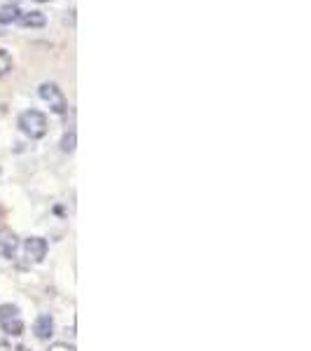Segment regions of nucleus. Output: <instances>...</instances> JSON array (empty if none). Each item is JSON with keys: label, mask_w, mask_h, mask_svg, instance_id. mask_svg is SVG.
I'll list each match as a JSON object with an SVG mask.
<instances>
[{"label": "nucleus", "mask_w": 311, "mask_h": 351, "mask_svg": "<svg viewBox=\"0 0 311 351\" xmlns=\"http://www.w3.org/2000/svg\"><path fill=\"white\" fill-rule=\"evenodd\" d=\"M19 129L28 138H42L47 134V117L40 110H24L19 115Z\"/></svg>", "instance_id": "f257e3e1"}, {"label": "nucleus", "mask_w": 311, "mask_h": 351, "mask_svg": "<svg viewBox=\"0 0 311 351\" xmlns=\"http://www.w3.org/2000/svg\"><path fill=\"white\" fill-rule=\"evenodd\" d=\"M38 94H40V99L45 104H49V108H52L56 115H66L68 112V101L64 92H61L59 87H56L54 82H45L40 84V89H38Z\"/></svg>", "instance_id": "f03ea898"}, {"label": "nucleus", "mask_w": 311, "mask_h": 351, "mask_svg": "<svg viewBox=\"0 0 311 351\" xmlns=\"http://www.w3.org/2000/svg\"><path fill=\"white\" fill-rule=\"evenodd\" d=\"M0 328H3V332L14 337L24 332V319L19 314V307H14V304H3L0 307Z\"/></svg>", "instance_id": "7ed1b4c3"}, {"label": "nucleus", "mask_w": 311, "mask_h": 351, "mask_svg": "<svg viewBox=\"0 0 311 351\" xmlns=\"http://www.w3.org/2000/svg\"><path fill=\"white\" fill-rule=\"evenodd\" d=\"M24 251H26V258L28 263H42L45 256H47V241L42 239V237H31V239H26L24 243Z\"/></svg>", "instance_id": "20e7f679"}, {"label": "nucleus", "mask_w": 311, "mask_h": 351, "mask_svg": "<svg viewBox=\"0 0 311 351\" xmlns=\"http://www.w3.org/2000/svg\"><path fill=\"white\" fill-rule=\"evenodd\" d=\"M16 246H19V239L12 230L0 228V258H14Z\"/></svg>", "instance_id": "39448f33"}, {"label": "nucleus", "mask_w": 311, "mask_h": 351, "mask_svg": "<svg viewBox=\"0 0 311 351\" xmlns=\"http://www.w3.org/2000/svg\"><path fill=\"white\" fill-rule=\"evenodd\" d=\"M36 335H38V339H49V337L54 335V319L49 314L38 316V321H36Z\"/></svg>", "instance_id": "423d86ee"}, {"label": "nucleus", "mask_w": 311, "mask_h": 351, "mask_svg": "<svg viewBox=\"0 0 311 351\" xmlns=\"http://www.w3.org/2000/svg\"><path fill=\"white\" fill-rule=\"evenodd\" d=\"M16 24L19 26H24V28H40L45 26V16L42 12H21L19 14V19H16Z\"/></svg>", "instance_id": "0eeeda50"}, {"label": "nucleus", "mask_w": 311, "mask_h": 351, "mask_svg": "<svg viewBox=\"0 0 311 351\" xmlns=\"http://www.w3.org/2000/svg\"><path fill=\"white\" fill-rule=\"evenodd\" d=\"M19 14H21V10L14 8V5H10V8H3V10H0V24H16Z\"/></svg>", "instance_id": "6e6552de"}, {"label": "nucleus", "mask_w": 311, "mask_h": 351, "mask_svg": "<svg viewBox=\"0 0 311 351\" xmlns=\"http://www.w3.org/2000/svg\"><path fill=\"white\" fill-rule=\"evenodd\" d=\"M12 71V56H10L5 49H0V77L8 75Z\"/></svg>", "instance_id": "1a4fd4ad"}, {"label": "nucleus", "mask_w": 311, "mask_h": 351, "mask_svg": "<svg viewBox=\"0 0 311 351\" xmlns=\"http://www.w3.org/2000/svg\"><path fill=\"white\" fill-rule=\"evenodd\" d=\"M61 150H64V152L75 150V132H68L64 138H61Z\"/></svg>", "instance_id": "9d476101"}, {"label": "nucleus", "mask_w": 311, "mask_h": 351, "mask_svg": "<svg viewBox=\"0 0 311 351\" xmlns=\"http://www.w3.org/2000/svg\"><path fill=\"white\" fill-rule=\"evenodd\" d=\"M49 351H75V347H71V344H66V342H56L49 347Z\"/></svg>", "instance_id": "9b49d317"}, {"label": "nucleus", "mask_w": 311, "mask_h": 351, "mask_svg": "<svg viewBox=\"0 0 311 351\" xmlns=\"http://www.w3.org/2000/svg\"><path fill=\"white\" fill-rule=\"evenodd\" d=\"M16 351H28V349L24 347V344H19V347H16Z\"/></svg>", "instance_id": "f8f14e48"}, {"label": "nucleus", "mask_w": 311, "mask_h": 351, "mask_svg": "<svg viewBox=\"0 0 311 351\" xmlns=\"http://www.w3.org/2000/svg\"><path fill=\"white\" fill-rule=\"evenodd\" d=\"M38 3H49V0H38Z\"/></svg>", "instance_id": "ddd939ff"}]
</instances>
